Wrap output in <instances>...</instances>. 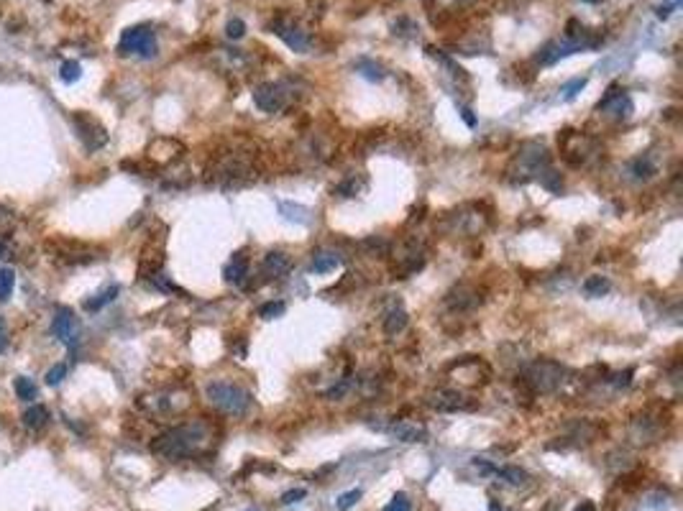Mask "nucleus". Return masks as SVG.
Here are the masks:
<instances>
[{"label":"nucleus","mask_w":683,"mask_h":511,"mask_svg":"<svg viewBox=\"0 0 683 511\" xmlns=\"http://www.w3.org/2000/svg\"><path fill=\"white\" fill-rule=\"evenodd\" d=\"M210 442V427L205 422H187L161 432L151 442V452L164 460H184L200 455Z\"/></svg>","instance_id":"obj_1"},{"label":"nucleus","mask_w":683,"mask_h":511,"mask_svg":"<svg viewBox=\"0 0 683 511\" xmlns=\"http://www.w3.org/2000/svg\"><path fill=\"white\" fill-rule=\"evenodd\" d=\"M205 394H208V402L223 414H228V417H244L251 409V394L246 389H241V386H236V383L213 381Z\"/></svg>","instance_id":"obj_2"},{"label":"nucleus","mask_w":683,"mask_h":511,"mask_svg":"<svg viewBox=\"0 0 683 511\" xmlns=\"http://www.w3.org/2000/svg\"><path fill=\"white\" fill-rule=\"evenodd\" d=\"M548 166H550V156L548 151H545V146L530 141V143H525V146L517 151V156L512 158L509 174H514L517 182H527V179L540 177V171L548 169Z\"/></svg>","instance_id":"obj_3"},{"label":"nucleus","mask_w":683,"mask_h":511,"mask_svg":"<svg viewBox=\"0 0 683 511\" xmlns=\"http://www.w3.org/2000/svg\"><path fill=\"white\" fill-rule=\"evenodd\" d=\"M563 365L555 360H535L525 368V383L537 394H550L563 383Z\"/></svg>","instance_id":"obj_4"},{"label":"nucleus","mask_w":683,"mask_h":511,"mask_svg":"<svg viewBox=\"0 0 683 511\" xmlns=\"http://www.w3.org/2000/svg\"><path fill=\"white\" fill-rule=\"evenodd\" d=\"M118 54L151 59L156 54V34L151 31V26H134V29L123 31L121 41H118Z\"/></svg>","instance_id":"obj_5"},{"label":"nucleus","mask_w":683,"mask_h":511,"mask_svg":"<svg viewBox=\"0 0 683 511\" xmlns=\"http://www.w3.org/2000/svg\"><path fill=\"white\" fill-rule=\"evenodd\" d=\"M46 251L51 253V258L59 263H67V266H77V263H90L98 258V251L87 243H79V241H64V238H56V241H49L46 243Z\"/></svg>","instance_id":"obj_6"},{"label":"nucleus","mask_w":683,"mask_h":511,"mask_svg":"<svg viewBox=\"0 0 683 511\" xmlns=\"http://www.w3.org/2000/svg\"><path fill=\"white\" fill-rule=\"evenodd\" d=\"M251 177V164L241 153H228L226 158H220L215 164V179L223 187H238Z\"/></svg>","instance_id":"obj_7"},{"label":"nucleus","mask_w":683,"mask_h":511,"mask_svg":"<svg viewBox=\"0 0 683 511\" xmlns=\"http://www.w3.org/2000/svg\"><path fill=\"white\" fill-rule=\"evenodd\" d=\"M448 223H451V233L479 236L482 231H487L489 215H484L479 205H466L461 210H456L453 215H448Z\"/></svg>","instance_id":"obj_8"},{"label":"nucleus","mask_w":683,"mask_h":511,"mask_svg":"<svg viewBox=\"0 0 683 511\" xmlns=\"http://www.w3.org/2000/svg\"><path fill=\"white\" fill-rule=\"evenodd\" d=\"M74 128H77V136L79 141L85 143L87 151H98V148H103L105 143H108V131L103 128V123L95 121L92 116H87V113H77V116L72 118Z\"/></svg>","instance_id":"obj_9"},{"label":"nucleus","mask_w":683,"mask_h":511,"mask_svg":"<svg viewBox=\"0 0 683 511\" xmlns=\"http://www.w3.org/2000/svg\"><path fill=\"white\" fill-rule=\"evenodd\" d=\"M394 258H397L394 263L397 279H407V276H412L415 271H420V268L425 266V251H422V246H417V241L404 243L402 248L397 251Z\"/></svg>","instance_id":"obj_10"},{"label":"nucleus","mask_w":683,"mask_h":511,"mask_svg":"<svg viewBox=\"0 0 683 511\" xmlns=\"http://www.w3.org/2000/svg\"><path fill=\"white\" fill-rule=\"evenodd\" d=\"M254 105L261 113H279L287 105V90L274 82H264V85L254 87Z\"/></svg>","instance_id":"obj_11"},{"label":"nucleus","mask_w":683,"mask_h":511,"mask_svg":"<svg viewBox=\"0 0 683 511\" xmlns=\"http://www.w3.org/2000/svg\"><path fill=\"white\" fill-rule=\"evenodd\" d=\"M425 404L435 412H461V409H471L474 404L466 399L461 391L456 389H435L425 396Z\"/></svg>","instance_id":"obj_12"},{"label":"nucleus","mask_w":683,"mask_h":511,"mask_svg":"<svg viewBox=\"0 0 683 511\" xmlns=\"http://www.w3.org/2000/svg\"><path fill=\"white\" fill-rule=\"evenodd\" d=\"M51 335L74 350L79 328H77V317H74V312L69 310V307H59V310H56L54 320H51Z\"/></svg>","instance_id":"obj_13"},{"label":"nucleus","mask_w":683,"mask_h":511,"mask_svg":"<svg viewBox=\"0 0 683 511\" xmlns=\"http://www.w3.org/2000/svg\"><path fill=\"white\" fill-rule=\"evenodd\" d=\"M597 110L602 113V110H614V118H627L629 113H632V100L624 95V90L622 87H617V85H612L609 90H607V95L602 100L597 103Z\"/></svg>","instance_id":"obj_14"},{"label":"nucleus","mask_w":683,"mask_h":511,"mask_svg":"<svg viewBox=\"0 0 683 511\" xmlns=\"http://www.w3.org/2000/svg\"><path fill=\"white\" fill-rule=\"evenodd\" d=\"M182 153H184V146L177 138H156L151 146H149V158L156 161V164H171V161H177Z\"/></svg>","instance_id":"obj_15"},{"label":"nucleus","mask_w":683,"mask_h":511,"mask_svg":"<svg viewBox=\"0 0 683 511\" xmlns=\"http://www.w3.org/2000/svg\"><path fill=\"white\" fill-rule=\"evenodd\" d=\"M249 271H251L249 256H246V251H238V253H233V258L228 261V266L223 268V276H226L228 284L244 286L246 279H249Z\"/></svg>","instance_id":"obj_16"},{"label":"nucleus","mask_w":683,"mask_h":511,"mask_svg":"<svg viewBox=\"0 0 683 511\" xmlns=\"http://www.w3.org/2000/svg\"><path fill=\"white\" fill-rule=\"evenodd\" d=\"M271 29H274V34L281 39V41L287 44L289 49L299 51V54H302V51H307V46H310L307 36H305V34H302V31H299L294 24H287V21H276V24L271 26Z\"/></svg>","instance_id":"obj_17"},{"label":"nucleus","mask_w":683,"mask_h":511,"mask_svg":"<svg viewBox=\"0 0 683 511\" xmlns=\"http://www.w3.org/2000/svg\"><path fill=\"white\" fill-rule=\"evenodd\" d=\"M289 266H292V258H289L284 251H269V253L264 256L261 271L269 279H281V276L289 271Z\"/></svg>","instance_id":"obj_18"},{"label":"nucleus","mask_w":683,"mask_h":511,"mask_svg":"<svg viewBox=\"0 0 683 511\" xmlns=\"http://www.w3.org/2000/svg\"><path fill=\"white\" fill-rule=\"evenodd\" d=\"M392 437H397L399 442H422L425 440V427L417 425V422H409V420H399L397 425L389 427Z\"/></svg>","instance_id":"obj_19"},{"label":"nucleus","mask_w":683,"mask_h":511,"mask_svg":"<svg viewBox=\"0 0 683 511\" xmlns=\"http://www.w3.org/2000/svg\"><path fill=\"white\" fill-rule=\"evenodd\" d=\"M446 302H448V307H453V310L464 312V310H471V307L479 305V302H482V297H479V294H476L471 286L461 284L458 289H453V292L448 294Z\"/></svg>","instance_id":"obj_20"},{"label":"nucleus","mask_w":683,"mask_h":511,"mask_svg":"<svg viewBox=\"0 0 683 511\" xmlns=\"http://www.w3.org/2000/svg\"><path fill=\"white\" fill-rule=\"evenodd\" d=\"M46 425H49V409L41 404H34L24 412V427L31 432H41Z\"/></svg>","instance_id":"obj_21"},{"label":"nucleus","mask_w":683,"mask_h":511,"mask_svg":"<svg viewBox=\"0 0 683 511\" xmlns=\"http://www.w3.org/2000/svg\"><path fill=\"white\" fill-rule=\"evenodd\" d=\"M336 266H341V256L333 253V251H317L312 253V271L315 274H328Z\"/></svg>","instance_id":"obj_22"},{"label":"nucleus","mask_w":683,"mask_h":511,"mask_svg":"<svg viewBox=\"0 0 683 511\" xmlns=\"http://www.w3.org/2000/svg\"><path fill=\"white\" fill-rule=\"evenodd\" d=\"M367 187V179L356 177V174H351V177H346L341 184H336L333 187V197H341V200H348V197H356L361 192V189Z\"/></svg>","instance_id":"obj_23"},{"label":"nucleus","mask_w":683,"mask_h":511,"mask_svg":"<svg viewBox=\"0 0 683 511\" xmlns=\"http://www.w3.org/2000/svg\"><path fill=\"white\" fill-rule=\"evenodd\" d=\"M407 323H409L407 312H404L399 305L392 307V310L387 312V317H384V333H387V335H397V333H402V330L407 328Z\"/></svg>","instance_id":"obj_24"},{"label":"nucleus","mask_w":683,"mask_h":511,"mask_svg":"<svg viewBox=\"0 0 683 511\" xmlns=\"http://www.w3.org/2000/svg\"><path fill=\"white\" fill-rule=\"evenodd\" d=\"M279 213L284 220L289 223H297V226H307L310 223V210L302 205H292V202H279Z\"/></svg>","instance_id":"obj_25"},{"label":"nucleus","mask_w":683,"mask_h":511,"mask_svg":"<svg viewBox=\"0 0 683 511\" xmlns=\"http://www.w3.org/2000/svg\"><path fill=\"white\" fill-rule=\"evenodd\" d=\"M118 294H121V286H118V284L108 286V289H103V292H98L95 297L87 299V302H85V310H87V312H100L105 305H110V302H113V299H116Z\"/></svg>","instance_id":"obj_26"},{"label":"nucleus","mask_w":683,"mask_h":511,"mask_svg":"<svg viewBox=\"0 0 683 511\" xmlns=\"http://www.w3.org/2000/svg\"><path fill=\"white\" fill-rule=\"evenodd\" d=\"M497 478H502L504 483H509V486H525L527 483V473L522 468H517V465H504V468H497L494 465V473Z\"/></svg>","instance_id":"obj_27"},{"label":"nucleus","mask_w":683,"mask_h":511,"mask_svg":"<svg viewBox=\"0 0 683 511\" xmlns=\"http://www.w3.org/2000/svg\"><path fill=\"white\" fill-rule=\"evenodd\" d=\"M13 389H16V396H19L21 402H34L39 394L36 383H34V378H29V376L16 378V381H13Z\"/></svg>","instance_id":"obj_28"},{"label":"nucleus","mask_w":683,"mask_h":511,"mask_svg":"<svg viewBox=\"0 0 683 511\" xmlns=\"http://www.w3.org/2000/svg\"><path fill=\"white\" fill-rule=\"evenodd\" d=\"M609 289L612 284L607 276H589V279L584 281V292L589 294V297H604Z\"/></svg>","instance_id":"obj_29"},{"label":"nucleus","mask_w":683,"mask_h":511,"mask_svg":"<svg viewBox=\"0 0 683 511\" xmlns=\"http://www.w3.org/2000/svg\"><path fill=\"white\" fill-rule=\"evenodd\" d=\"M16 289V271L8 266H0V302H6Z\"/></svg>","instance_id":"obj_30"},{"label":"nucleus","mask_w":683,"mask_h":511,"mask_svg":"<svg viewBox=\"0 0 683 511\" xmlns=\"http://www.w3.org/2000/svg\"><path fill=\"white\" fill-rule=\"evenodd\" d=\"M629 171H632L634 179H650L655 174V164L647 156H640L629 164Z\"/></svg>","instance_id":"obj_31"},{"label":"nucleus","mask_w":683,"mask_h":511,"mask_svg":"<svg viewBox=\"0 0 683 511\" xmlns=\"http://www.w3.org/2000/svg\"><path fill=\"white\" fill-rule=\"evenodd\" d=\"M586 87V77H576V79H568L566 85L561 87V98L563 100H574L576 95H579L581 90Z\"/></svg>","instance_id":"obj_32"},{"label":"nucleus","mask_w":683,"mask_h":511,"mask_svg":"<svg viewBox=\"0 0 683 511\" xmlns=\"http://www.w3.org/2000/svg\"><path fill=\"white\" fill-rule=\"evenodd\" d=\"M284 312H287L284 302H266V305L259 307V317H264V320H274V317H281Z\"/></svg>","instance_id":"obj_33"},{"label":"nucleus","mask_w":683,"mask_h":511,"mask_svg":"<svg viewBox=\"0 0 683 511\" xmlns=\"http://www.w3.org/2000/svg\"><path fill=\"white\" fill-rule=\"evenodd\" d=\"M537 182L543 184V187H548L550 192H561V174H555L553 169H543L540 171V177H537Z\"/></svg>","instance_id":"obj_34"},{"label":"nucleus","mask_w":683,"mask_h":511,"mask_svg":"<svg viewBox=\"0 0 683 511\" xmlns=\"http://www.w3.org/2000/svg\"><path fill=\"white\" fill-rule=\"evenodd\" d=\"M79 74H82V69H79V64L77 61H61V67H59V77L64 79V82H77L79 79Z\"/></svg>","instance_id":"obj_35"},{"label":"nucleus","mask_w":683,"mask_h":511,"mask_svg":"<svg viewBox=\"0 0 683 511\" xmlns=\"http://www.w3.org/2000/svg\"><path fill=\"white\" fill-rule=\"evenodd\" d=\"M64 376H67V365L64 363L51 365L49 371H46V386H59V383L64 381Z\"/></svg>","instance_id":"obj_36"},{"label":"nucleus","mask_w":683,"mask_h":511,"mask_svg":"<svg viewBox=\"0 0 683 511\" xmlns=\"http://www.w3.org/2000/svg\"><path fill=\"white\" fill-rule=\"evenodd\" d=\"M359 499H361V488H351V491H346L336 504L338 511H348L351 506H356V501Z\"/></svg>","instance_id":"obj_37"},{"label":"nucleus","mask_w":683,"mask_h":511,"mask_svg":"<svg viewBox=\"0 0 683 511\" xmlns=\"http://www.w3.org/2000/svg\"><path fill=\"white\" fill-rule=\"evenodd\" d=\"M359 69H361V74L367 79H384V72H382V67L379 64H372V61H359Z\"/></svg>","instance_id":"obj_38"},{"label":"nucleus","mask_w":683,"mask_h":511,"mask_svg":"<svg viewBox=\"0 0 683 511\" xmlns=\"http://www.w3.org/2000/svg\"><path fill=\"white\" fill-rule=\"evenodd\" d=\"M348 389H351V376H343L341 381H338L336 386H333V389H330L325 396H328V399H341V396L346 394Z\"/></svg>","instance_id":"obj_39"},{"label":"nucleus","mask_w":683,"mask_h":511,"mask_svg":"<svg viewBox=\"0 0 683 511\" xmlns=\"http://www.w3.org/2000/svg\"><path fill=\"white\" fill-rule=\"evenodd\" d=\"M384 511H409V499L404 493H394V499L389 501Z\"/></svg>","instance_id":"obj_40"},{"label":"nucleus","mask_w":683,"mask_h":511,"mask_svg":"<svg viewBox=\"0 0 683 511\" xmlns=\"http://www.w3.org/2000/svg\"><path fill=\"white\" fill-rule=\"evenodd\" d=\"M244 31H246V26H244V21L241 19H233V21H228V36L231 39H241L244 36Z\"/></svg>","instance_id":"obj_41"},{"label":"nucleus","mask_w":683,"mask_h":511,"mask_svg":"<svg viewBox=\"0 0 683 511\" xmlns=\"http://www.w3.org/2000/svg\"><path fill=\"white\" fill-rule=\"evenodd\" d=\"M305 488H294V491H287L284 496H281V504H294V501H299V499H305Z\"/></svg>","instance_id":"obj_42"},{"label":"nucleus","mask_w":683,"mask_h":511,"mask_svg":"<svg viewBox=\"0 0 683 511\" xmlns=\"http://www.w3.org/2000/svg\"><path fill=\"white\" fill-rule=\"evenodd\" d=\"M6 345H8V325L6 320L0 317V350H6Z\"/></svg>","instance_id":"obj_43"},{"label":"nucleus","mask_w":683,"mask_h":511,"mask_svg":"<svg viewBox=\"0 0 683 511\" xmlns=\"http://www.w3.org/2000/svg\"><path fill=\"white\" fill-rule=\"evenodd\" d=\"M458 110H461V118H464V121H466V126H469V128H474V126H476V118H474V113H471L469 108H464V105H461V108H458Z\"/></svg>","instance_id":"obj_44"},{"label":"nucleus","mask_w":683,"mask_h":511,"mask_svg":"<svg viewBox=\"0 0 683 511\" xmlns=\"http://www.w3.org/2000/svg\"><path fill=\"white\" fill-rule=\"evenodd\" d=\"M8 226H11V215H8V210L0 207V228H8Z\"/></svg>","instance_id":"obj_45"},{"label":"nucleus","mask_w":683,"mask_h":511,"mask_svg":"<svg viewBox=\"0 0 683 511\" xmlns=\"http://www.w3.org/2000/svg\"><path fill=\"white\" fill-rule=\"evenodd\" d=\"M629 376H632V371H624V376H617L614 386H629Z\"/></svg>","instance_id":"obj_46"},{"label":"nucleus","mask_w":683,"mask_h":511,"mask_svg":"<svg viewBox=\"0 0 683 511\" xmlns=\"http://www.w3.org/2000/svg\"><path fill=\"white\" fill-rule=\"evenodd\" d=\"M576 511H597V506H594L592 501H584V504H581V506H579V509H576Z\"/></svg>","instance_id":"obj_47"},{"label":"nucleus","mask_w":683,"mask_h":511,"mask_svg":"<svg viewBox=\"0 0 683 511\" xmlns=\"http://www.w3.org/2000/svg\"><path fill=\"white\" fill-rule=\"evenodd\" d=\"M489 511H507V509L502 504H497V501H492V504H489Z\"/></svg>","instance_id":"obj_48"},{"label":"nucleus","mask_w":683,"mask_h":511,"mask_svg":"<svg viewBox=\"0 0 683 511\" xmlns=\"http://www.w3.org/2000/svg\"><path fill=\"white\" fill-rule=\"evenodd\" d=\"M6 256H8V246L0 243V258H6Z\"/></svg>","instance_id":"obj_49"},{"label":"nucleus","mask_w":683,"mask_h":511,"mask_svg":"<svg viewBox=\"0 0 683 511\" xmlns=\"http://www.w3.org/2000/svg\"><path fill=\"white\" fill-rule=\"evenodd\" d=\"M584 3H599V0H584Z\"/></svg>","instance_id":"obj_50"},{"label":"nucleus","mask_w":683,"mask_h":511,"mask_svg":"<svg viewBox=\"0 0 683 511\" xmlns=\"http://www.w3.org/2000/svg\"><path fill=\"white\" fill-rule=\"evenodd\" d=\"M249 511H254V509H249Z\"/></svg>","instance_id":"obj_51"}]
</instances>
